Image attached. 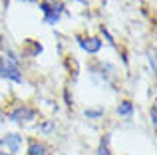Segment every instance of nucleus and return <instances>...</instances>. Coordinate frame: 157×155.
I'll return each instance as SVG.
<instances>
[{
  "label": "nucleus",
  "mask_w": 157,
  "mask_h": 155,
  "mask_svg": "<svg viewBox=\"0 0 157 155\" xmlns=\"http://www.w3.org/2000/svg\"><path fill=\"white\" fill-rule=\"evenodd\" d=\"M0 78H4V80H8V81H16V84H20V81L24 80L22 72H20L18 58H16L12 52L0 54Z\"/></svg>",
  "instance_id": "nucleus-1"
},
{
  "label": "nucleus",
  "mask_w": 157,
  "mask_h": 155,
  "mask_svg": "<svg viewBox=\"0 0 157 155\" xmlns=\"http://www.w3.org/2000/svg\"><path fill=\"white\" fill-rule=\"evenodd\" d=\"M40 10L44 14V24L54 26V24L60 22L62 14L66 12V6L62 0H42L40 2Z\"/></svg>",
  "instance_id": "nucleus-2"
},
{
  "label": "nucleus",
  "mask_w": 157,
  "mask_h": 155,
  "mask_svg": "<svg viewBox=\"0 0 157 155\" xmlns=\"http://www.w3.org/2000/svg\"><path fill=\"white\" fill-rule=\"evenodd\" d=\"M8 119L18 125H28L36 119V109L30 108V105H18V108L8 112Z\"/></svg>",
  "instance_id": "nucleus-3"
},
{
  "label": "nucleus",
  "mask_w": 157,
  "mask_h": 155,
  "mask_svg": "<svg viewBox=\"0 0 157 155\" xmlns=\"http://www.w3.org/2000/svg\"><path fill=\"white\" fill-rule=\"evenodd\" d=\"M78 44L84 52L88 54H98L101 50V40L96 38V36H88V38H78Z\"/></svg>",
  "instance_id": "nucleus-4"
},
{
  "label": "nucleus",
  "mask_w": 157,
  "mask_h": 155,
  "mask_svg": "<svg viewBox=\"0 0 157 155\" xmlns=\"http://www.w3.org/2000/svg\"><path fill=\"white\" fill-rule=\"evenodd\" d=\"M2 143L12 155H16L20 151V147H22V135H18V133H6L2 137Z\"/></svg>",
  "instance_id": "nucleus-5"
},
{
  "label": "nucleus",
  "mask_w": 157,
  "mask_h": 155,
  "mask_svg": "<svg viewBox=\"0 0 157 155\" xmlns=\"http://www.w3.org/2000/svg\"><path fill=\"white\" fill-rule=\"evenodd\" d=\"M42 44L38 40H24L22 44V56L24 58H36V56L42 54Z\"/></svg>",
  "instance_id": "nucleus-6"
},
{
  "label": "nucleus",
  "mask_w": 157,
  "mask_h": 155,
  "mask_svg": "<svg viewBox=\"0 0 157 155\" xmlns=\"http://www.w3.org/2000/svg\"><path fill=\"white\" fill-rule=\"evenodd\" d=\"M26 155H48V147L42 143V141L32 139L30 143H28V151H26Z\"/></svg>",
  "instance_id": "nucleus-7"
},
{
  "label": "nucleus",
  "mask_w": 157,
  "mask_h": 155,
  "mask_svg": "<svg viewBox=\"0 0 157 155\" xmlns=\"http://www.w3.org/2000/svg\"><path fill=\"white\" fill-rule=\"evenodd\" d=\"M115 112H117L119 115H123V117H129L131 113H133V104L127 101V100H123V101H119V105H117Z\"/></svg>",
  "instance_id": "nucleus-8"
},
{
  "label": "nucleus",
  "mask_w": 157,
  "mask_h": 155,
  "mask_svg": "<svg viewBox=\"0 0 157 155\" xmlns=\"http://www.w3.org/2000/svg\"><path fill=\"white\" fill-rule=\"evenodd\" d=\"M98 155H111V151H109V133L104 135L100 147H98Z\"/></svg>",
  "instance_id": "nucleus-9"
},
{
  "label": "nucleus",
  "mask_w": 157,
  "mask_h": 155,
  "mask_svg": "<svg viewBox=\"0 0 157 155\" xmlns=\"http://www.w3.org/2000/svg\"><path fill=\"white\" fill-rule=\"evenodd\" d=\"M104 115V109H86V117L88 119H100V117Z\"/></svg>",
  "instance_id": "nucleus-10"
},
{
  "label": "nucleus",
  "mask_w": 157,
  "mask_h": 155,
  "mask_svg": "<svg viewBox=\"0 0 157 155\" xmlns=\"http://www.w3.org/2000/svg\"><path fill=\"white\" fill-rule=\"evenodd\" d=\"M52 129H54V121H46V123L40 125V131H42V133H50Z\"/></svg>",
  "instance_id": "nucleus-11"
},
{
  "label": "nucleus",
  "mask_w": 157,
  "mask_h": 155,
  "mask_svg": "<svg viewBox=\"0 0 157 155\" xmlns=\"http://www.w3.org/2000/svg\"><path fill=\"white\" fill-rule=\"evenodd\" d=\"M151 123H157V108H155V105H151Z\"/></svg>",
  "instance_id": "nucleus-12"
},
{
  "label": "nucleus",
  "mask_w": 157,
  "mask_h": 155,
  "mask_svg": "<svg viewBox=\"0 0 157 155\" xmlns=\"http://www.w3.org/2000/svg\"><path fill=\"white\" fill-rule=\"evenodd\" d=\"M0 155H12L10 151H8L6 147H4V143H2V139H0Z\"/></svg>",
  "instance_id": "nucleus-13"
},
{
  "label": "nucleus",
  "mask_w": 157,
  "mask_h": 155,
  "mask_svg": "<svg viewBox=\"0 0 157 155\" xmlns=\"http://www.w3.org/2000/svg\"><path fill=\"white\" fill-rule=\"evenodd\" d=\"M147 60H149V64H151V72H155V60H153V56H147Z\"/></svg>",
  "instance_id": "nucleus-14"
},
{
  "label": "nucleus",
  "mask_w": 157,
  "mask_h": 155,
  "mask_svg": "<svg viewBox=\"0 0 157 155\" xmlns=\"http://www.w3.org/2000/svg\"><path fill=\"white\" fill-rule=\"evenodd\" d=\"M64 96H66V104H68L70 108H72V100H70V92H68V89L64 92Z\"/></svg>",
  "instance_id": "nucleus-15"
}]
</instances>
